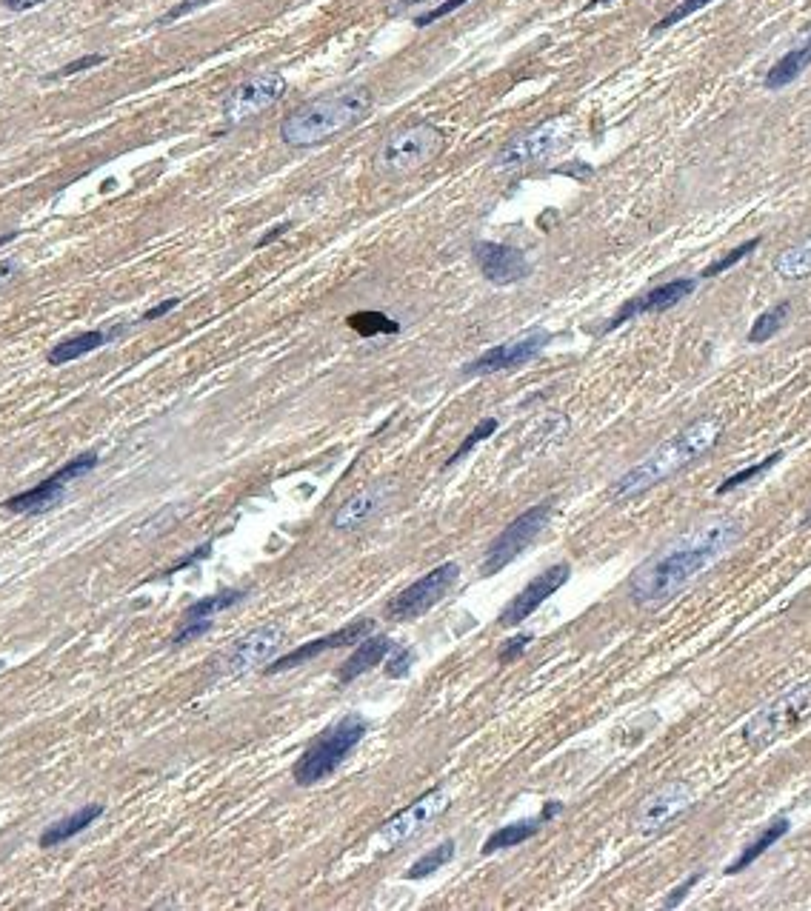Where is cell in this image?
Returning a JSON list of instances; mask_svg holds the SVG:
<instances>
[{
	"label": "cell",
	"mask_w": 811,
	"mask_h": 911,
	"mask_svg": "<svg viewBox=\"0 0 811 911\" xmlns=\"http://www.w3.org/2000/svg\"><path fill=\"white\" fill-rule=\"evenodd\" d=\"M743 537V523L737 517H712L674 537L666 549L649 557L629 580V597L637 606L669 603L683 589H689L706 569L729 555Z\"/></svg>",
	"instance_id": "obj_1"
},
{
	"label": "cell",
	"mask_w": 811,
	"mask_h": 911,
	"mask_svg": "<svg viewBox=\"0 0 811 911\" xmlns=\"http://www.w3.org/2000/svg\"><path fill=\"white\" fill-rule=\"evenodd\" d=\"M375 106V95L369 86L352 83L335 92H326L320 98L309 100L289 112L280 123V140L295 149L320 146L326 140L337 138L349 129H355Z\"/></svg>",
	"instance_id": "obj_2"
},
{
	"label": "cell",
	"mask_w": 811,
	"mask_h": 911,
	"mask_svg": "<svg viewBox=\"0 0 811 911\" xmlns=\"http://www.w3.org/2000/svg\"><path fill=\"white\" fill-rule=\"evenodd\" d=\"M723 435V420L720 417H700L692 426H686L683 432L669 437L666 443H660L654 452L643 457L637 466H632L626 475L620 477L612 486L614 497H634L643 495L646 489H652L657 483H663L666 477L677 475L680 469H686L692 460L706 455L714 443Z\"/></svg>",
	"instance_id": "obj_3"
},
{
	"label": "cell",
	"mask_w": 811,
	"mask_h": 911,
	"mask_svg": "<svg viewBox=\"0 0 811 911\" xmlns=\"http://www.w3.org/2000/svg\"><path fill=\"white\" fill-rule=\"evenodd\" d=\"M443 143H446V138L435 123L417 120L409 126H400L377 149V175H383V178L417 175L420 169H426L443 152Z\"/></svg>",
	"instance_id": "obj_4"
},
{
	"label": "cell",
	"mask_w": 811,
	"mask_h": 911,
	"mask_svg": "<svg viewBox=\"0 0 811 911\" xmlns=\"http://www.w3.org/2000/svg\"><path fill=\"white\" fill-rule=\"evenodd\" d=\"M366 729H369L366 720L355 712L340 717L329 729H323L295 763V772L292 774H295L297 786H315L320 780L332 777L337 772V766L366 737Z\"/></svg>",
	"instance_id": "obj_5"
},
{
	"label": "cell",
	"mask_w": 811,
	"mask_h": 911,
	"mask_svg": "<svg viewBox=\"0 0 811 911\" xmlns=\"http://www.w3.org/2000/svg\"><path fill=\"white\" fill-rule=\"evenodd\" d=\"M806 717H811V683H800L757 709L743 726V740L752 749H766L769 743L797 729Z\"/></svg>",
	"instance_id": "obj_6"
},
{
	"label": "cell",
	"mask_w": 811,
	"mask_h": 911,
	"mask_svg": "<svg viewBox=\"0 0 811 911\" xmlns=\"http://www.w3.org/2000/svg\"><path fill=\"white\" fill-rule=\"evenodd\" d=\"M549 517H552V500H543V503H537L532 509H526L520 517H515V520L492 540V546L486 549V557H483V563H480V575L492 577L497 575V572H503L515 557L523 555V552L535 543L537 535L546 529Z\"/></svg>",
	"instance_id": "obj_7"
},
{
	"label": "cell",
	"mask_w": 811,
	"mask_h": 911,
	"mask_svg": "<svg viewBox=\"0 0 811 911\" xmlns=\"http://www.w3.org/2000/svg\"><path fill=\"white\" fill-rule=\"evenodd\" d=\"M98 460V452H83V455H78L75 460L63 463L52 477L40 480L38 486H32V489H26V492H20V495L9 497L3 506H6L9 512H15V515H43V512L55 509L60 500H63V495H66V486L75 483L78 477L89 475V472L98 466Z\"/></svg>",
	"instance_id": "obj_8"
},
{
	"label": "cell",
	"mask_w": 811,
	"mask_h": 911,
	"mask_svg": "<svg viewBox=\"0 0 811 911\" xmlns=\"http://www.w3.org/2000/svg\"><path fill=\"white\" fill-rule=\"evenodd\" d=\"M569 138H572V123L569 120H546V123H540L535 129H529L526 135H520L512 143H506L500 149V155L495 158V169H500V172L523 169V166L549 158L557 149H563Z\"/></svg>",
	"instance_id": "obj_9"
},
{
	"label": "cell",
	"mask_w": 811,
	"mask_h": 911,
	"mask_svg": "<svg viewBox=\"0 0 811 911\" xmlns=\"http://www.w3.org/2000/svg\"><path fill=\"white\" fill-rule=\"evenodd\" d=\"M460 580V566L457 563H443L432 569L429 575H423L420 580H415L409 589H403L400 595L392 597L389 603V617L392 620H417L429 609H435L443 597L449 595Z\"/></svg>",
	"instance_id": "obj_10"
},
{
	"label": "cell",
	"mask_w": 811,
	"mask_h": 911,
	"mask_svg": "<svg viewBox=\"0 0 811 911\" xmlns=\"http://www.w3.org/2000/svg\"><path fill=\"white\" fill-rule=\"evenodd\" d=\"M280 646H283V629L277 623L260 626L255 632L235 640L226 652L220 654L218 672L223 677H238V674L252 672V669L263 666Z\"/></svg>",
	"instance_id": "obj_11"
},
{
	"label": "cell",
	"mask_w": 811,
	"mask_h": 911,
	"mask_svg": "<svg viewBox=\"0 0 811 911\" xmlns=\"http://www.w3.org/2000/svg\"><path fill=\"white\" fill-rule=\"evenodd\" d=\"M449 800H452V797H449L446 789H435V792L423 794V797L415 800L409 809H403V812L395 814L392 820H386V823H383V829H380L375 837V846L380 849V852H389V849L397 846V843H403V840L415 837L423 826H429L437 814L449 806Z\"/></svg>",
	"instance_id": "obj_12"
},
{
	"label": "cell",
	"mask_w": 811,
	"mask_h": 911,
	"mask_svg": "<svg viewBox=\"0 0 811 911\" xmlns=\"http://www.w3.org/2000/svg\"><path fill=\"white\" fill-rule=\"evenodd\" d=\"M283 92H286V78L277 72L243 80L238 89L223 100V118L226 123H243V120L255 118L263 109L275 106L277 100L283 98Z\"/></svg>",
	"instance_id": "obj_13"
},
{
	"label": "cell",
	"mask_w": 811,
	"mask_h": 911,
	"mask_svg": "<svg viewBox=\"0 0 811 911\" xmlns=\"http://www.w3.org/2000/svg\"><path fill=\"white\" fill-rule=\"evenodd\" d=\"M549 340H552L549 332L532 329V332L515 337V340H506V343H500V346H492L489 352H483L480 357H475L463 372H466V375H497V372H509V369H517V366L535 360V357L546 349Z\"/></svg>",
	"instance_id": "obj_14"
},
{
	"label": "cell",
	"mask_w": 811,
	"mask_h": 911,
	"mask_svg": "<svg viewBox=\"0 0 811 911\" xmlns=\"http://www.w3.org/2000/svg\"><path fill=\"white\" fill-rule=\"evenodd\" d=\"M472 258H475L480 275L495 283V286H512L520 280L529 278L532 266L526 255L509 246V243H495V240H477L472 246Z\"/></svg>",
	"instance_id": "obj_15"
},
{
	"label": "cell",
	"mask_w": 811,
	"mask_h": 911,
	"mask_svg": "<svg viewBox=\"0 0 811 911\" xmlns=\"http://www.w3.org/2000/svg\"><path fill=\"white\" fill-rule=\"evenodd\" d=\"M694 803L692 789L686 783H669L666 789H660L652 797L643 800V806L637 809L634 817V826L640 834H654L660 829H666L669 823H674L683 812H689Z\"/></svg>",
	"instance_id": "obj_16"
},
{
	"label": "cell",
	"mask_w": 811,
	"mask_h": 911,
	"mask_svg": "<svg viewBox=\"0 0 811 911\" xmlns=\"http://www.w3.org/2000/svg\"><path fill=\"white\" fill-rule=\"evenodd\" d=\"M372 632H375V620H355V623H349V626H343V629H337V632L326 634V637H317V640H309V643L297 646L295 652L277 657L272 666H266V674L289 672V669L303 666V663L315 660L320 654L332 652V649H340V646H357L363 637H369Z\"/></svg>",
	"instance_id": "obj_17"
},
{
	"label": "cell",
	"mask_w": 811,
	"mask_h": 911,
	"mask_svg": "<svg viewBox=\"0 0 811 911\" xmlns=\"http://www.w3.org/2000/svg\"><path fill=\"white\" fill-rule=\"evenodd\" d=\"M569 575H572L569 563H557L552 569H546L543 575H537L535 580H532V583H529L506 609H503V614H500V626H517V623H523L526 617H532L557 589L566 586Z\"/></svg>",
	"instance_id": "obj_18"
},
{
	"label": "cell",
	"mask_w": 811,
	"mask_h": 911,
	"mask_svg": "<svg viewBox=\"0 0 811 911\" xmlns=\"http://www.w3.org/2000/svg\"><path fill=\"white\" fill-rule=\"evenodd\" d=\"M694 283L692 278H677L669 280V283H663V286H657L652 292H646V295H640V298L629 300L617 315L609 320V326H606V332H612L617 326H623V323H629L632 317L640 315H654V312H666V309H672L677 306L680 300H686L694 292Z\"/></svg>",
	"instance_id": "obj_19"
},
{
	"label": "cell",
	"mask_w": 811,
	"mask_h": 911,
	"mask_svg": "<svg viewBox=\"0 0 811 911\" xmlns=\"http://www.w3.org/2000/svg\"><path fill=\"white\" fill-rule=\"evenodd\" d=\"M392 497V486L389 483H375V486H366L363 492H357L355 497H349L332 517V526L337 532H352L357 526H363L369 517H375L386 500Z\"/></svg>",
	"instance_id": "obj_20"
},
{
	"label": "cell",
	"mask_w": 811,
	"mask_h": 911,
	"mask_svg": "<svg viewBox=\"0 0 811 911\" xmlns=\"http://www.w3.org/2000/svg\"><path fill=\"white\" fill-rule=\"evenodd\" d=\"M392 649H395V646H392L389 637H363L355 646V652L349 654V660L340 666L337 680H340V683H352L360 674L372 672L377 663H383V660L392 654Z\"/></svg>",
	"instance_id": "obj_21"
},
{
	"label": "cell",
	"mask_w": 811,
	"mask_h": 911,
	"mask_svg": "<svg viewBox=\"0 0 811 911\" xmlns=\"http://www.w3.org/2000/svg\"><path fill=\"white\" fill-rule=\"evenodd\" d=\"M100 814H103V806L100 803H86L83 809H78L75 814H69V817H63L58 823H52V826H46V832L40 834V849H58L60 843H66V840H72L75 834L86 832L95 820H98Z\"/></svg>",
	"instance_id": "obj_22"
},
{
	"label": "cell",
	"mask_w": 811,
	"mask_h": 911,
	"mask_svg": "<svg viewBox=\"0 0 811 911\" xmlns=\"http://www.w3.org/2000/svg\"><path fill=\"white\" fill-rule=\"evenodd\" d=\"M811 66V35L800 46H794L792 52H786L783 58L774 63L772 69L766 72V80H763V86L766 89H783V86H789L794 80L800 78L806 69Z\"/></svg>",
	"instance_id": "obj_23"
},
{
	"label": "cell",
	"mask_w": 811,
	"mask_h": 911,
	"mask_svg": "<svg viewBox=\"0 0 811 911\" xmlns=\"http://www.w3.org/2000/svg\"><path fill=\"white\" fill-rule=\"evenodd\" d=\"M789 829H792L789 817H777V820H772V823H769V826H766L763 832L757 834L752 843H749V846H746V849L740 852V857H737L732 866L726 869V874L746 872V869H749L752 863H757V860H760L763 854L772 849L777 840H783V837L789 834Z\"/></svg>",
	"instance_id": "obj_24"
},
{
	"label": "cell",
	"mask_w": 811,
	"mask_h": 911,
	"mask_svg": "<svg viewBox=\"0 0 811 911\" xmlns=\"http://www.w3.org/2000/svg\"><path fill=\"white\" fill-rule=\"evenodd\" d=\"M106 340H109V335H106V332H100V329H92V332H80V335L66 337V340H60L58 346H52V352L46 355V360H49L52 366H63V363H72V360H78V357L89 355V352L100 349Z\"/></svg>",
	"instance_id": "obj_25"
},
{
	"label": "cell",
	"mask_w": 811,
	"mask_h": 911,
	"mask_svg": "<svg viewBox=\"0 0 811 911\" xmlns=\"http://www.w3.org/2000/svg\"><path fill=\"white\" fill-rule=\"evenodd\" d=\"M537 832H540V817H537V820H520V823L500 826V829L489 834V840L483 843V854H495L500 852V849H515L520 843L532 840Z\"/></svg>",
	"instance_id": "obj_26"
},
{
	"label": "cell",
	"mask_w": 811,
	"mask_h": 911,
	"mask_svg": "<svg viewBox=\"0 0 811 911\" xmlns=\"http://www.w3.org/2000/svg\"><path fill=\"white\" fill-rule=\"evenodd\" d=\"M774 272L783 280H800L811 275V238L786 249L780 258L774 260Z\"/></svg>",
	"instance_id": "obj_27"
},
{
	"label": "cell",
	"mask_w": 811,
	"mask_h": 911,
	"mask_svg": "<svg viewBox=\"0 0 811 911\" xmlns=\"http://www.w3.org/2000/svg\"><path fill=\"white\" fill-rule=\"evenodd\" d=\"M243 597H246L243 589H223L218 595L200 597V600H195V603L183 612V620H206V617H215L218 612L232 609V606L240 603Z\"/></svg>",
	"instance_id": "obj_28"
},
{
	"label": "cell",
	"mask_w": 811,
	"mask_h": 911,
	"mask_svg": "<svg viewBox=\"0 0 811 911\" xmlns=\"http://www.w3.org/2000/svg\"><path fill=\"white\" fill-rule=\"evenodd\" d=\"M455 852H457L455 840H443L440 846L429 849V852L423 854V857H417L415 863H412V869L406 872V877H409V880H423V877H429V874L440 872L446 863H452Z\"/></svg>",
	"instance_id": "obj_29"
},
{
	"label": "cell",
	"mask_w": 811,
	"mask_h": 911,
	"mask_svg": "<svg viewBox=\"0 0 811 911\" xmlns=\"http://www.w3.org/2000/svg\"><path fill=\"white\" fill-rule=\"evenodd\" d=\"M789 312H792V303H777L772 309H766L763 315L754 320L752 329H749V343H766V340H772V337L786 326Z\"/></svg>",
	"instance_id": "obj_30"
},
{
	"label": "cell",
	"mask_w": 811,
	"mask_h": 911,
	"mask_svg": "<svg viewBox=\"0 0 811 911\" xmlns=\"http://www.w3.org/2000/svg\"><path fill=\"white\" fill-rule=\"evenodd\" d=\"M349 326L360 332L363 337H372V335H395L400 332V323H395L392 317L380 315V312H360V315L349 317Z\"/></svg>",
	"instance_id": "obj_31"
},
{
	"label": "cell",
	"mask_w": 811,
	"mask_h": 911,
	"mask_svg": "<svg viewBox=\"0 0 811 911\" xmlns=\"http://www.w3.org/2000/svg\"><path fill=\"white\" fill-rule=\"evenodd\" d=\"M780 457H783V452H774V455H769L766 460H760V463H754V466H746L743 472H734L732 477H726V480H723V483L717 486V495H729V492H734L737 486L749 483L752 477L763 475V472H769V469H772V466L777 463V460H780Z\"/></svg>",
	"instance_id": "obj_32"
},
{
	"label": "cell",
	"mask_w": 811,
	"mask_h": 911,
	"mask_svg": "<svg viewBox=\"0 0 811 911\" xmlns=\"http://www.w3.org/2000/svg\"><path fill=\"white\" fill-rule=\"evenodd\" d=\"M757 246H760V238H752V240H746V243H740V246H737V249H732V252H729L726 258L714 260L712 266H706V269H703V278H717V275L729 272V269H732V266H737L740 260L749 258V255H752Z\"/></svg>",
	"instance_id": "obj_33"
},
{
	"label": "cell",
	"mask_w": 811,
	"mask_h": 911,
	"mask_svg": "<svg viewBox=\"0 0 811 911\" xmlns=\"http://www.w3.org/2000/svg\"><path fill=\"white\" fill-rule=\"evenodd\" d=\"M495 432H497V420H495V417H486V420H480V423L475 426V432H472V435H469L466 440H463V443H460V449H457L455 455L449 457V463H446V466H455L457 460H463V457H466L469 452H472V449H475L477 443H483L486 437H492Z\"/></svg>",
	"instance_id": "obj_34"
},
{
	"label": "cell",
	"mask_w": 811,
	"mask_h": 911,
	"mask_svg": "<svg viewBox=\"0 0 811 911\" xmlns=\"http://www.w3.org/2000/svg\"><path fill=\"white\" fill-rule=\"evenodd\" d=\"M709 3H712V0H680V3L674 6L672 12L666 15V18L657 20V23H654L652 32H666L669 26H674V23H680V20H686L689 15H694V12H700V9H703V6H709Z\"/></svg>",
	"instance_id": "obj_35"
},
{
	"label": "cell",
	"mask_w": 811,
	"mask_h": 911,
	"mask_svg": "<svg viewBox=\"0 0 811 911\" xmlns=\"http://www.w3.org/2000/svg\"><path fill=\"white\" fill-rule=\"evenodd\" d=\"M463 3H469V0H440L437 6H432V9H426V12H420V15H417L415 26L417 29H423V26H429V23H437L440 18H446V15L457 12Z\"/></svg>",
	"instance_id": "obj_36"
},
{
	"label": "cell",
	"mask_w": 811,
	"mask_h": 911,
	"mask_svg": "<svg viewBox=\"0 0 811 911\" xmlns=\"http://www.w3.org/2000/svg\"><path fill=\"white\" fill-rule=\"evenodd\" d=\"M206 632H212V617H206V620H183V629L172 637V646H183L189 640H198Z\"/></svg>",
	"instance_id": "obj_37"
},
{
	"label": "cell",
	"mask_w": 811,
	"mask_h": 911,
	"mask_svg": "<svg viewBox=\"0 0 811 911\" xmlns=\"http://www.w3.org/2000/svg\"><path fill=\"white\" fill-rule=\"evenodd\" d=\"M106 60V55H86V58L72 60V63H66L63 69H58L55 75H49V78H69V75H78V72H86V69H92V66H100Z\"/></svg>",
	"instance_id": "obj_38"
},
{
	"label": "cell",
	"mask_w": 811,
	"mask_h": 911,
	"mask_svg": "<svg viewBox=\"0 0 811 911\" xmlns=\"http://www.w3.org/2000/svg\"><path fill=\"white\" fill-rule=\"evenodd\" d=\"M206 3H209V0H180L178 6H172V9H169V12L158 20V23L160 26H169V23H175V20H180L183 15H189V12H195V9H200V6H206Z\"/></svg>",
	"instance_id": "obj_39"
},
{
	"label": "cell",
	"mask_w": 811,
	"mask_h": 911,
	"mask_svg": "<svg viewBox=\"0 0 811 911\" xmlns=\"http://www.w3.org/2000/svg\"><path fill=\"white\" fill-rule=\"evenodd\" d=\"M700 877H703V872H697V874H692V877H686V880H683V883H680V886H677V889H674V892L669 894V897H666V903H663V906H666V909H677V906H680V903L686 900V894L692 892L694 886L700 883Z\"/></svg>",
	"instance_id": "obj_40"
},
{
	"label": "cell",
	"mask_w": 811,
	"mask_h": 911,
	"mask_svg": "<svg viewBox=\"0 0 811 911\" xmlns=\"http://www.w3.org/2000/svg\"><path fill=\"white\" fill-rule=\"evenodd\" d=\"M412 660H415V652H412V649H409V652H406V649H400V652H397L395 657L389 660V666H386V674H389V677H403V674L409 672Z\"/></svg>",
	"instance_id": "obj_41"
},
{
	"label": "cell",
	"mask_w": 811,
	"mask_h": 911,
	"mask_svg": "<svg viewBox=\"0 0 811 911\" xmlns=\"http://www.w3.org/2000/svg\"><path fill=\"white\" fill-rule=\"evenodd\" d=\"M529 643H532V634H520L515 640H509V646L500 652V663H512L517 654H523V649H526Z\"/></svg>",
	"instance_id": "obj_42"
},
{
	"label": "cell",
	"mask_w": 811,
	"mask_h": 911,
	"mask_svg": "<svg viewBox=\"0 0 811 911\" xmlns=\"http://www.w3.org/2000/svg\"><path fill=\"white\" fill-rule=\"evenodd\" d=\"M209 552H212V543H203L200 549H195V555H189V557H183V560H178V563H175V566H172V569H169L166 575H175V572H180V569H189V566H195L198 560H203V557H209Z\"/></svg>",
	"instance_id": "obj_43"
},
{
	"label": "cell",
	"mask_w": 811,
	"mask_h": 911,
	"mask_svg": "<svg viewBox=\"0 0 811 911\" xmlns=\"http://www.w3.org/2000/svg\"><path fill=\"white\" fill-rule=\"evenodd\" d=\"M429 3H435V0H392L389 15H403V12H412V9L429 6Z\"/></svg>",
	"instance_id": "obj_44"
},
{
	"label": "cell",
	"mask_w": 811,
	"mask_h": 911,
	"mask_svg": "<svg viewBox=\"0 0 811 911\" xmlns=\"http://www.w3.org/2000/svg\"><path fill=\"white\" fill-rule=\"evenodd\" d=\"M178 306H180V300H178V298L163 300V303H158V306H155V309H149V312H146V315H143V320H158V317L169 315V312H172V309H178Z\"/></svg>",
	"instance_id": "obj_45"
},
{
	"label": "cell",
	"mask_w": 811,
	"mask_h": 911,
	"mask_svg": "<svg viewBox=\"0 0 811 911\" xmlns=\"http://www.w3.org/2000/svg\"><path fill=\"white\" fill-rule=\"evenodd\" d=\"M43 0H0V6L12 9V12H26V9H35Z\"/></svg>",
	"instance_id": "obj_46"
},
{
	"label": "cell",
	"mask_w": 811,
	"mask_h": 911,
	"mask_svg": "<svg viewBox=\"0 0 811 911\" xmlns=\"http://www.w3.org/2000/svg\"><path fill=\"white\" fill-rule=\"evenodd\" d=\"M286 229H289V223H277V226H275V229H272V232H266V235H263V238L258 240V249H263V246H269V243H272V240L280 238V235H283V232H286Z\"/></svg>",
	"instance_id": "obj_47"
},
{
	"label": "cell",
	"mask_w": 811,
	"mask_h": 911,
	"mask_svg": "<svg viewBox=\"0 0 811 911\" xmlns=\"http://www.w3.org/2000/svg\"><path fill=\"white\" fill-rule=\"evenodd\" d=\"M560 812H563V803H557V800H552V803H546V809L540 812V823H549L554 814H560Z\"/></svg>",
	"instance_id": "obj_48"
},
{
	"label": "cell",
	"mask_w": 811,
	"mask_h": 911,
	"mask_svg": "<svg viewBox=\"0 0 811 911\" xmlns=\"http://www.w3.org/2000/svg\"><path fill=\"white\" fill-rule=\"evenodd\" d=\"M12 272H15V263H0V283L12 278Z\"/></svg>",
	"instance_id": "obj_49"
},
{
	"label": "cell",
	"mask_w": 811,
	"mask_h": 911,
	"mask_svg": "<svg viewBox=\"0 0 811 911\" xmlns=\"http://www.w3.org/2000/svg\"><path fill=\"white\" fill-rule=\"evenodd\" d=\"M603 3H612V0H589L586 9H597V6H603Z\"/></svg>",
	"instance_id": "obj_50"
},
{
	"label": "cell",
	"mask_w": 811,
	"mask_h": 911,
	"mask_svg": "<svg viewBox=\"0 0 811 911\" xmlns=\"http://www.w3.org/2000/svg\"><path fill=\"white\" fill-rule=\"evenodd\" d=\"M803 526H811V506H809V515H806V520H803Z\"/></svg>",
	"instance_id": "obj_51"
}]
</instances>
